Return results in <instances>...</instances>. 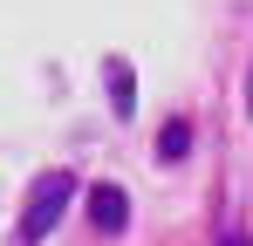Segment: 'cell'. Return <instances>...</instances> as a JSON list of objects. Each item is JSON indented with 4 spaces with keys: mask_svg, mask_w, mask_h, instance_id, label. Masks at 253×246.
I'll return each instance as SVG.
<instances>
[{
    "mask_svg": "<svg viewBox=\"0 0 253 246\" xmlns=\"http://www.w3.org/2000/svg\"><path fill=\"white\" fill-rule=\"evenodd\" d=\"M185 144H192V123H165V137H158V158H185Z\"/></svg>",
    "mask_w": 253,
    "mask_h": 246,
    "instance_id": "3957f363",
    "label": "cell"
},
{
    "mask_svg": "<svg viewBox=\"0 0 253 246\" xmlns=\"http://www.w3.org/2000/svg\"><path fill=\"white\" fill-rule=\"evenodd\" d=\"M110 96H117V110L130 117V69L124 62H110Z\"/></svg>",
    "mask_w": 253,
    "mask_h": 246,
    "instance_id": "277c9868",
    "label": "cell"
},
{
    "mask_svg": "<svg viewBox=\"0 0 253 246\" xmlns=\"http://www.w3.org/2000/svg\"><path fill=\"white\" fill-rule=\"evenodd\" d=\"M89 219H96L103 233H124V219H130V199L117 192V185H96V192H89Z\"/></svg>",
    "mask_w": 253,
    "mask_h": 246,
    "instance_id": "7a4b0ae2",
    "label": "cell"
},
{
    "mask_svg": "<svg viewBox=\"0 0 253 246\" xmlns=\"http://www.w3.org/2000/svg\"><path fill=\"white\" fill-rule=\"evenodd\" d=\"M69 199H76V178H62V171H48L42 185H35V199H28V219H21V240H48Z\"/></svg>",
    "mask_w": 253,
    "mask_h": 246,
    "instance_id": "6da1fadb",
    "label": "cell"
}]
</instances>
